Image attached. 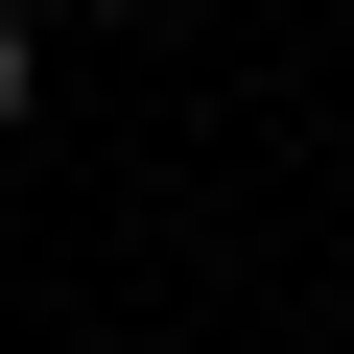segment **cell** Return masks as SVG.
<instances>
[{"instance_id":"6da1fadb","label":"cell","mask_w":354,"mask_h":354,"mask_svg":"<svg viewBox=\"0 0 354 354\" xmlns=\"http://www.w3.org/2000/svg\"><path fill=\"white\" fill-rule=\"evenodd\" d=\"M24 95H48V48H24V24H0V142H24Z\"/></svg>"}]
</instances>
